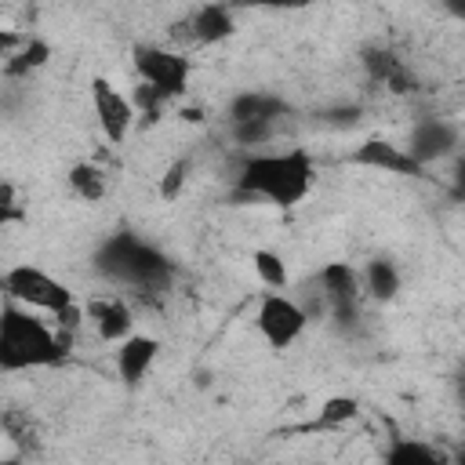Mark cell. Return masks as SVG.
Returning a JSON list of instances; mask_svg holds the SVG:
<instances>
[{
    "mask_svg": "<svg viewBox=\"0 0 465 465\" xmlns=\"http://www.w3.org/2000/svg\"><path fill=\"white\" fill-rule=\"evenodd\" d=\"M254 323H258V334L265 338V345L280 352V349H291V345L305 334V327H309V309H305L302 302L287 298L283 291H269V294L262 298V305H258Z\"/></svg>",
    "mask_w": 465,
    "mask_h": 465,
    "instance_id": "cell-6",
    "label": "cell"
},
{
    "mask_svg": "<svg viewBox=\"0 0 465 465\" xmlns=\"http://www.w3.org/2000/svg\"><path fill=\"white\" fill-rule=\"evenodd\" d=\"M443 11H447V15H454V18H461V22H465V0H443Z\"/></svg>",
    "mask_w": 465,
    "mask_h": 465,
    "instance_id": "cell-27",
    "label": "cell"
},
{
    "mask_svg": "<svg viewBox=\"0 0 465 465\" xmlns=\"http://www.w3.org/2000/svg\"><path fill=\"white\" fill-rule=\"evenodd\" d=\"M156 356H160V341L153 338V334H127L124 341H116V349H113V363H116V374H120V381L124 385H142L145 381V374L153 371V363H156Z\"/></svg>",
    "mask_w": 465,
    "mask_h": 465,
    "instance_id": "cell-11",
    "label": "cell"
},
{
    "mask_svg": "<svg viewBox=\"0 0 465 465\" xmlns=\"http://www.w3.org/2000/svg\"><path fill=\"white\" fill-rule=\"evenodd\" d=\"M185 29H189V36L196 44L211 47V44H222V40H229L236 33V18H232V7L229 4H203V7H196L189 15Z\"/></svg>",
    "mask_w": 465,
    "mask_h": 465,
    "instance_id": "cell-14",
    "label": "cell"
},
{
    "mask_svg": "<svg viewBox=\"0 0 465 465\" xmlns=\"http://www.w3.org/2000/svg\"><path fill=\"white\" fill-rule=\"evenodd\" d=\"M15 218H22V207H18L15 185L4 182V185H0V222H15Z\"/></svg>",
    "mask_w": 465,
    "mask_h": 465,
    "instance_id": "cell-24",
    "label": "cell"
},
{
    "mask_svg": "<svg viewBox=\"0 0 465 465\" xmlns=\"http://www.w3.org/2000/svg\"><path fill=\"white\" fill-rule=\"evenodd\" d=\"M349 163L367 167V171H381V174H400V178H429V167L421 160H414L407 145L389 142V138H363L349 153Z\"/></svg>",
    "mask_w": 465,
    "mask_h": 465,
    "instance_id": "cell-9",
    "label": "cell"
},
{
    "mask_svg": "<svg viewBox=\"0 0 465 465\" xmlns=\"http://www.w3.org/2000/svg\"><path fill=\"white\" fill-rule=\"evenodd\" d=\"M51 58V47L44 40H25V47L18 54H7V76H25L33 69H40Z\"/></svg>",
    "mask_w": 465,
    "mask_h": 465,
    "instance_id": "cell-20",
    "label": "cell"
},
{
    "mask_svg": "<svg viewBox=\"0 0 465 465\" xmlns=\"http://www.w3.org/2000/svg\"><path fill=\"white\" fill-rule=\"evenodd\" d=\"M240 4H251V7H272V11H302V7H309L312 0H240Z\"/></svg>",
    "mask_w": 465,
    "mask_h": 465,
    "instance_id": "cell-25",
    "label": "cell"
},
{
    "mask_svg": "<svg viewBox=\"0 0 465 465\" xmlns=\"http://www.w3.org/2000/svg\"><path fill=\"white\" fill-rule=\"evenodd\" d=\"M450 193L458 200H465V153L454 160V171H450Z\"/></svg>",
    "mask_w": 465,
    "mask_h": 465,
    "instance_id": "cell-26",
    "label": "cell"
},
{
    "mask_svg": "<svg viewBox=\"0 0 465 465\" xmlns=\"http://www.w3.org/2000/svg\"><path fill=\"white\" fill-rule=\"evenodd\" d=\"M381 458L389 465H443L450 454L440 450L436 443H421V440H411V436H392L389 447L381 450Z\"/></svg>",
    "mask_w": 465,
    "mask_h": 465,
    "instance_id": "cell-16",
    "label": "cell"
},
{
    "mask_svg": "<svg viewBox=\"0 0 465 465\" xmlns=\"http://www.w3.org/2000/svg\"><path fill=\"white\" fill-rule=\"evenodd\" d=\"M360 298H363V276L349 262H327L320 269V302L338 323L356 320Z\"/></svg>",
    "mask_w": 465,
    "mask_h": 465,
    "instance_id": "cell-8",
    "label": "cell"
},
{
    "mask_svg": "<svg viewBox=\"0 0 465 465\" xmlns=\"http://www.w3.org/2000/svg\"><path fill=\"white\" fill-rule=\"evenodd\" d=\"M360 276H363V294L374 298V302H392L396 291H400V269L389 258L367 262V269Z\"/></svg>",
    "mask_w": 465,
    "mask_h": 465,
    "instance_id": "cell-17",
    "label": "cell"
},
{
    "mask_svg": "<svg viewBox=\"0 0 465 465\" xmlns=\"http://www.w3.org/2000/svg\"><path fill=\"white\" fill-rule=\"evenodd\" d=\"M272 127H276V120H236L232 124V134L243 145H265L272 138Z\"/></svg>",
    "mask_w": 465,
    "mask_h": 465,
    "instance_id": "cell-22",
    "label": "cell"
},
{
    "mask_svg": "<svg viewBox=\"0 0 465 465\" xmlns=\"http://www.w3.org/2000/svg\"><path fill=\"white\" fill-rule=\"evenodd\" d=\"M403 145L411 149V156H414V160H421V163L429 167L432 160H443V156H450V153H454V145H458V131H454V124H447V120L432 116V120L414 124Z\"/></svg>",
    "mask_w": 465,
    "mask_h": 465,
    "instance_id": "cell-13",
    "label": "cell"
},
{
    "mask_svg": "<svg viewBox=\"0 0 465 465\" xmlns=\"http://www.w3.org/2000/svg\"><path fill=\"white\" fill-rule=\"evenodd\" d=\"M65 178H69V189H73L80 200H87V203L102 200V196H105V189H109V174H105L98 163H91V160L73 163Z\"/></svg>",
    "mask_w": 465,
    "mask_h": 465,
    "instance_id": "cell-18",
    "label": "cell"
},
{
    "mask_svg": "<svg viewBox=\"0 0 465 465\" xmlns=\"http://www.w3.org/2000/svg\"><path fill=\"white\" fill-rule=\"evenodd\" d=\"M4 291H7L11 302L29 305V309L47 312V316H58V312H65L69 305H76L73 291H69L62 280H54L51 272H44L40 265H29V262L11 265V269L4 272Z\"/></svg>",
    "mask_w": 465,
    "mask_h": 465,
    "instance_id": "cell-4",
    "label": "cell"
},
{
    "mask_svg": "<svg viewBox=\"0 0 465 465\" xmlns=\"http://www.w3.org/2000/svg\"><path fill=\"white\" fill-rule=\"evenodd\" d=\"M131 65L138 73L142 84H149L153 91H160L167 102H174L178 94L189 91V76H193V65L185 54L171 51V47H160V44H138L131 51Z\"/></svg>",
    "mask_w": 465,
    "mask_h": 465,
    "instance_id": "cell-5",
    "label": "cell"
},
{
    "mask_svg": "<svg viewBox=\"0 0 465 465\" xmlns=\"http://www.w3.org/2000/svg\"><path fill=\"white\" fill-rule=\"evenodd\" d=\"M69 334L62 327H51L36 316V309L18 305L7 298L4 320H0V371H33V367H58L69 356Z\"/></svg>",
    "mask_w": 465,
    "mask_h": 465,
    "instance_id": "cell-2",
    "label": "cell"
},
{
    "mask_svg": "<svg viewBox=\"0 0 465 465\" xmlns=\"http://www.w3.org/2000/svg\"><path fill=\"white\" fill-rule=\"evenodd\" d=\"M84 312H87V323L94 327V334L102 341H109V345L124 341L134 331V312L120 294H98V298L87 302Z\"/></svg>",
    "mask_w": 465,
    "mask_h": 465,
    "instance_id": "cell-12",
    "label": "cell"
},
{
    "mask_svg": "<svg viewBox=\"0 0 465 465\" xmlns=\"http://www.w3.org/2000/svg\"><path fill=\"white\" fill-rule=\"evenodd\" d=\"M458 461H461V465H465V447H461V450H458Z\"/></svg>",
    "mask_w": 465,
    "mask_h": 465,
    "instance_id": "cell-28",
    "label": "cell"
},
{
    "mask_svg": "<svg viewBox=\"0 0 465 465\" xmlns=\"http://www.w3.org/2000/svg\"><path fill=\"white\" fill-rule=\"evenodd\" d=\"M94 265H98V272H102L105 280H113V283H120V287H131V291H138V294H145V291L156 294V291H163V287L171 283V276H174V265L167 262V254L156 251L153 243H145V240L134 236V232H113V236L98 247Z\"/></svg>",
    "mask_w": 465,
    "mask_h": 465,
    "instance_id": "cell-3",
    "label": "cell"
},
{
    "mask_svg": "<svg viewBox=\"0 0 465 465\" xmlns=\"http://www.w3.org/2000/svg\"><path fill=\"white\" fill-rule=\"evenodd\" d=\"M356 400L352 396H331L323 407H320V418H316V425H323V429H338V425H345V421H352L356 418Z\"/></svg>",
    "mask_w": 465,
    "mask_h": 465,
    "instance_id": "cell-21",
    "label": "cell"
},
{
    "mask_svg": "<svg viewBox=\"0 0 465 465\" xmlns=\"http://www.w3.org/2000/svg\"><path fill=\"white\" fill-rule=\"evenodd\" d=\"M251 269H254V276H258L269 291H283V287H287V262H283L276 251L258 247V251L251 254Z\"/></svg>",
    "mask_w": 465,
    "mask_h": 465,
    "instance_id": "cell-19",
    "label": "cell"
},
{
    "mask_svg": "<svg viewBox=\"0 0 465 465\" xmlns=\"http://www.w3.org/2000/svg\"><path fill=\"white\" fill-rule=\"evenodd\" d=\"M461 403H465V374H461Z\"/></svg>",
    "mask_w": 465,
    "mask_h": 465,
    "instance_id": "cell-29",
    "label": "cell"
},
{
    "mask_svg": "<svg viewBox=\"0 0 465 465\" xmlns=\"http://www.w3.org/2000/svg\"><path fill=\"white\" fill-rule=\"evenodd\" d=\"M287 113H291V105L272 91H243L229 102V120L232 124L236 120H280Z\"/></svg>",
    "mask_w": 465,
    "mask_h": 465,
    "instance_id": "cell-15",
    "label": "cell"
},
{
    "mask_svg": "<svg viewBox=\"0 0 465 465\" xmlns=\"http://www.w3.org/2000/svg\"><path fill=\"white\" fill-rule=\"evenodd\" d=\"M185 178H189V160H174V163H167V171H163V178H160V196H163L167 203L178 200L182 189H185Z\"/></svg>",
    "mask_w": 465,
    "mask_h": 465,
    "instance_id": "cell-23",
    "label": "cell"
},
{
    "mask_svg": "<svg viewBox=\"0 0 465 465\" xmlns=\"http://www.w3.org/2000/svg\"><path fill=\"white\" fill-rule=\"evenodd\" d=\"M316 185V160L309 149H280V153H251L236 171V196L269 203V207H294Z\"/></svg>",
    "mask_w": 465,
    "mask_h": 465,
    "instance_id": "cell-1",
    "label": "cell"
},
{
    "mask_svg": "<svg viewBox=\"0 0 465 465\" xmlns=\"http://www.w3.org/2000/svg\"><path fill=\"white\" fill-rule=\"evenodd\" d=\"M363 73L371 84L392 91V94H414L421 84L414 76V69L407 65V58H400L389 47H367L363 51Z\"/></svg>",
    "mask_w": 465,
    "mask_h": 465,
    "instance_id": "cell-10",
    "label": "cell"
},
{
    "mask_svg": "<svg viewBox=\"0 0 465 465\" xmlns=\"http://www.w3.org/2000/svg\"><path fill=\"white\" fill-rule=\"evenodd\" d=\"M87 94H91V109H94V120H98L105 142H109V145H120V142L131 134L134 120H138L134 98H127V94H124L113 80H105V76H91Z\"/></svg>",
    "mask_w": 465,
    "mask_h": 465,
    "instance_id": "cell-7",
    "label": "cell"
}]
</instances>
